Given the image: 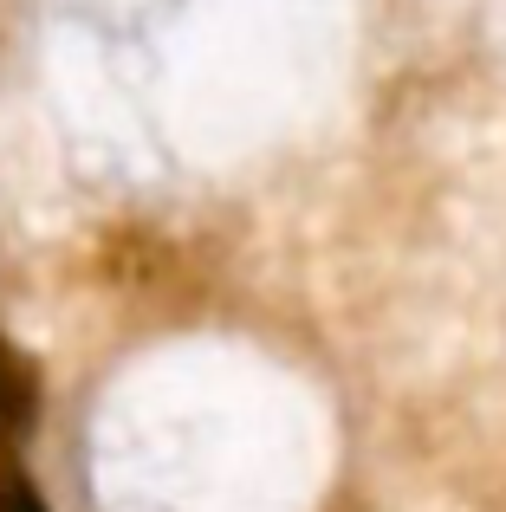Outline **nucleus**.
<instances>
[{"instance_id": "1", "label": "nucleus", "mask_w": 506, "mask_h": 512, "mask_svg": "<svg viewBox=\"0 0 506 512\" xmlns=\"http://www.w3.org/2000/svg\"><path fill=\"white\" fill-rule=\"evenodd\" d=\"M33 422H39V370L13 338H0V448L26 441Z\"/></svg>"}, {"instance_id": "2", "label": "nucleus", "mask_w": 506, "mask_h": 512, "mask_svg": "<svg viewBox=\"0 0 506 512\" xmlns=\"http://www.w3.org/2000/svg\"><path fill=\"white\" fill-rule=\"evenodd\" d=\"M0 512H46V500H39V487L13 467V454L0 448Z\"/></svg>"}]
</instances>
